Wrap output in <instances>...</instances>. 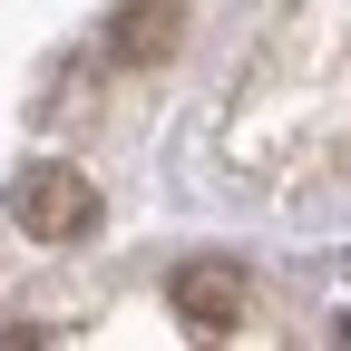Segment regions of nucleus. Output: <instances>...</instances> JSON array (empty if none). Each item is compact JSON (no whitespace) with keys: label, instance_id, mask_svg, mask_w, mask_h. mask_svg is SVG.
I'll list each match as a JSON object with an SVG mask.
<instances>
[{"label":"nucleus","instance_id":"nucleus-1","mask_svg":"<svg viewBox=\"0 0 351 351\" xmlns=\"http://www.w3.org/2000/svg\"><path fill=\"white\" fill-rule=\"evenodd\" d=\"M10 205H20V225H29L39 244H78L88 225H98V186H88L78 166H29Z\"/></svg>","mask_w":351,"mask_h":351},{"label":"nucleus","instance_id":"nucleus-2","mask_svg":"<svg viewBox=\"0 0 351 351\" xmlns=\"http://www.w3.org/2000/svg\"><path fill=\"white\" fill-rule=\"evenodd\" d=\"M166 302L186 313L195 341H225V332L244 322V274H234V263H186V274L166 283Z\"/></svg>","mask_w":351,"mask_h":351},{"label":"nucleus","instance_id":"nucleus-3","mask_svg":"<svg viewBox=\"0 0 351 351\" xmlns=\"http://www.w3.org/2000/svg\"><path fill=\"white\" fill-rule=\"evenodd\" d=\"M176 39H186V10L176 0H127L108 20V59L117 69H156V59H176Z\"/></svg>","mask_w":351,"mask_h":351}]
</instances>
